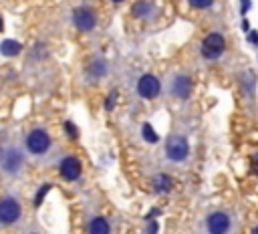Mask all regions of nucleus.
Returning <instances> with one entry per match:
<instances>
[{"label": "nucleus", "mask_w": 258, "mask_h": 234, "mask_svg": "<svg viewBox=\"0 0 258 234\" xmlns=\"http://www.w3.org/2000/svg\"><path fill=\"white\" fill-rule=\"evenodd\" d=\"M24 145H26L28 153H32V155H44L50 149L52 139H50V135H48L46 129L36 127V129H30L28 131V135L24 139Z\"/></svg>", "instance_id": "f257e3e1"}, {"label": "nucleus", "mask_w": 258, "mask_h": 234, "mask_svg": "<svg viewBox=\"0 0 258 234\" xmlns=\"http://www.w3.org/2000/svg\"><path fill=\"white\" fill-rule=\"evenodd\" d=\"M226 50V38L222 32H210L206 34V38L202 40V46H200V52L204 58L208 61H218Z\"/></svg>", "instance_id": "f03ea898"}, {"label": "nucleus", "mask_w": 258, "mask_h": 234, "mask_svg": "<svg viewBox=\"0 0 258 234\" xmlns=\"http://www.w3.org/2000/svg\"><path fill=\"white\" fill-rule=\"evenodd\" d=\"M165 155L167 159L179 163V161H185L187 155H189V143L183 135H169L167 141H165Z\"/></svg>", "instance_id": "7ed1b4c3"}, {"label": "nucleus", "mask_w": 258, "mask_h": 234, "mask_svg": "<svg viewBox=\"0 0 258 234\" xmlns=\"http://www.w3.org/2000/svg\"><path fill=\"white\" fill-rule=\"evenodd\" d=\"M204 226H206L208 234H228L232 228V216L224 210H216L206 216Z\"/></svg>", "instance_id": "20e7f679"}, {"label": "nucleus", "mask_w": 258, "mask_h": 234, "mask_svg": "<svg viewBox=\"0 0 258 234\" xmlns=\"http://www.w3.org/2000/svg\"><path fill=\"white\" fill-rule=\"evenodd\" d=\"M22 163H24V157H22V151L18 147H8V149H2L0 153V169L8 176H14L22 169Z\"/></svg>", "instance_id": "39448f33"}, {"label": "nucleus", "mask_w": 258, "mask_h": 234, "mask_svg": "<svg viewBox=\"0 0 258 234\" xmlns=\"http://www.w3.org/2000/svg\"><path fill=\"white\" fill-rule=\"evenodd\" d=\"M22 216V206L14 196H4L0 200V222L2 224H14Z\"/></svg>", "instance_id": "423d86ee"}, {"label": "nucleus", "mask_w": 258, "mask_h": 234, "mask_svg": "<svg viewBox=\"0 0 258 234\" xmlns=\"http://www.w3.org/2000/svg\"><path fill=\"white\" fill-rule=\"evenodd\" d=\"M73 24L77 26V30H81V32H89V30L95 28V24H97V16H95V12H93L91 8H87V6H79V8L73 10Z\"/></svg>", "instance_id": "0eeeda50"}, {"label": "nucleus", "mask_w": 258, "mask_h": 234, "mask_svg": "<svg viewBox=\"0 0 258 234\" xmlns=\"http://www.w3.org/2000/svg\"><path fill=\"white\" fill-rule=\"evenodd\" d=\"M161 93V83L153 75H143L137 81V95L141 99H155Z\"/></svg>", "instance_id": "6e6552de"}, {"label": "nucleus", "mask_w": 258, "mask_h": 234, "mask_svg": "<svg viewBox=\"0 0 258 234\" xmlns=\"http://www.w3.org/2000/svg\"><path fill=\"white\" fill-rule=\"evenodd\" d=\"M189 93H191V79L187 75H183V73L173 75L171 81H169V95L183 101V99L189 97Z\"/></svg>", "instance_id": "1a4fd4ad"}, {"label": "nucleus", "mask_w": 258, "mask_h": 234, "mask_svg": "<svg viewBox=\"0 0 258 234\" xmlns=\"http://www.w3.org/2000/svg\"><path fill=\"white\" fill-rule=\"evenodd\" d=\"M81 169H83L81 159H77L75 155L64 157V159L60 161V165H58V171H60V176H62L67 182H75V180H79Z\"/></svg>", "instance_id": "9d476101"}, {"label": "nucleus", "mask_w": 258, "mask_h": 234, "mask_svg": "<svg viewBox=\"0 0 258 234\" xmlns=\"http://www.w3.org/2000/svg\"><path fill=\"white\" fill-rule=\"evenodd\" d=\"M173 188V180L167 176V173H157L153 178V190L157 194H167L169 190Z\"/></svg>", "instance_id": "9b49d317"}, {"label": "nucleus", "mask_w": 258, "mask_h": 234, "mask_svg": "<svg viewBox=\"0 0 258 234\" xmlns=\"http://www.w3.org/2000/svg\"><path fill=\"white\" fill-rule=\"evenodd\" d=\"M20 50H22V44L12 38H4L0 42V54H4V56H16Z\"/></svg>", "instance_id": "f8f14e48"}, {"label": "nucleus", "mask_w": 258, "mask_h": 234, "mask_svg": "<svg viewBox=\"0 0 258 234\" xmlns=\"http://www.w3.org/2000/svg\"><path fill=\"white\" fill-rule=\"evenodd\" d=\"M109 230H111L109 222L105 218H101V216L93 218L91 224H89V234H109Z\"/></svg>", "instance_id": "ddd939ff"}, {"label": "nucleus", "mask_w": 258, "mask_h": 234, "mask_svg": "<svg viewBox=\"0 0 258 234\" xmlns=\"http://www.w3.org/2000/svg\"><path fill=\"white\" fill-rule=\"evenodd\" d=\"M151 12H153L151 2L141 0V2H137V4L133 6V14H135V16H139V18H147V16H151Z\"/></svg>", "instance_id": "4468645a"}, {"label": "nucleus", "mask_w": 258, "mask_h": 234, "mask_svg": "<svg viewBox=\"0 0 258 234\" xmlns=\"http://www.w3.org/2000/svg\"><path fill=\"white\" fill-rule=\"evenodd\" d=\"M87 73H89V75H93V77H103V75L107 73V65H105L103 61H93V63L89 65Z\"/></svg>", "instance_id": "2eb2a0df"}, {"label": "nucleus", "mask_w": 258, "mask_h": 234, "mask_svg": "<svg viewBox=\"0 0 258 234\" xmlns=\"http://www.w3.org/2000/svg\"><path fill=\"white\" fill-rule=\"evenodd\" d=\"M141 135H143V139L149 141V143H157V141H159V135L155 133V129H153L149 123H143V125H141Z\"/></svg>", "instance_id": "dca6fc26"}, {"label": "nucleus", "mask_w": 258, "mask_h": 234, "mask_svg": "<svg viewBox=\"0 0 258 234\" xmlns=\"http://www.w3.org/2000/svg\"><path fill=\"white\" fill-rule=\"evenodd\" d=\"M50 184H44V186H40V190L36 192V196H34V206H40L42 204V200H44V196L50 192Z\"/></svg>", "instance_id": "f3484780"}, {"label": "nucleus", "mask_w": 258, "mask_h": 234, "mask_svg": "<svg viewBox=\"0 0 258 234\" xmlns=\"http://www.w3.org/2000/svg\"><path fill=\"white\" fill-rule=\"evenodd\" d=\"M194 8H200V10H204V8H210L212 4H214V0H187Z\"/></svg>", "instance_id": "a211bd4d"}, {"label": "nucleus", "mask_w": 258, "mask_h": 234, "mask_svg": "<svg viewBox=\"0 0 258 234\" xmlns=\"http://www.w3.org/2000/svg\"><path fill=\"white\" fill-rule=\"evenodd\" d=\"M64 129H67V133H69V137H71V139H77V137H79V129H77L71 121H67V123H64Z\"/></svg>", "instance_id": "6ab92c4d"}, {"label": "nucleus", "mask_w": 258, "mask_h": 234, "mask_svg": "<svg viewBox=\"0 0 258 234\" xmlns=\"http://www.w3.org/2000/svg\"><path fill=\"white\" fill-rule=\"evenodd\" d=\"M115 99H117V93H111V95L107 97V103H105V109H107V111H111V109L115 107Z\"/></svg>", "instance_id": "aec40b11"}, {"label": "nucleus", "mask_w": 258, "mask_h": 234, "mask_svg": "<svg viewBox=\"0 0 258 234\" xmlns=\"http://www.w3.org/2000/svg\"><path fill=\"white\" fill-rule=\"evenodd\" d=\"M246 38H248V42H252V44H256V46H258V32H256V30H250Z\"/></svg>", "instance_id": "412c9836"}, {"label": "nucleus", "mask_w": 258, "mask_h": 234, "mask_svg": "<svg viewBox=\"0 0 258 234\" xmlns=\"http://www.w3.org/2000/svg\"><path fill=\"white\" fill-rule=\"evenodd\" d=\"M147 234H157V222H149V226H147Z\"/></svg>", "instance_id": "4be33fe9"}, {"label": "nucleus", "mask_w": 258, "mask_h": 234, "mask_svg": "<svg viewBox=\"0 0 258 234\" xmlns=\"http://www.w3.org/2000/svg\"><path fill=\"white\" fill-rule=\"evenodd\" d=\"M242 2V14H246L248 10H250V6H252V2L250 0H240Z\"/></svg>", "instance_id": "5701e85b"}, {"label": "nucleus", "mask_w": 258, "mask_h": 234, "mask_svg": "<svg viewBox=\"0 0 258 234\" xmlns=\"http://www.w3.org/2000/svg\"><path fill=\"white\" fill-rule=\"evenodd\" d=\"M250 165H252V171H254V173H258V155H254V157H252Z\"/></svg>", "instance_id": "b1692460"}, {"label": "nucleus", "mask_w": 258, "mask_h": 234, "mask_svg": "<svg viewBox=\"0 0 258 234\" xmlns=\"http://www.w3.org/2000/svg\"><path fill=\"white\" fill-rule=\"evenodd\" d=\"M242 28H244L246 32H250V22H248L246 18H242Z\"/></svg>", "instance_id": "393cba45"}, {"label": "nucleus", "mask_w": 258, "mask_h": 234, "mask_svg": "<svg viewBox=\"0 0 258 234\" xmlns=\"http://www.w3.org/2000/svg\"><path fill=\"white\" fill-rule=\"evenodd\" d=\"M2 28H4V22H2V18H0V30H2Z\"/></svg>", "instance_id": "a878e982"}, {"label": "nucleus", "mask_w": 258, "mask_h": 234, "mask_svg": "<svg viewBox=\"0 0 258 234\" xmlns=\"http://www.w3.org/2000/svg\"><path fill=\"white\" fill-rule=\"evenodd\" d=\"M113 2H115V4H119V2H123V0H113Z\"/></svg>", "instance_id": "bb28decb"}, {"label": "nucleus", "mask_w": 258, "mask_h": 234, "mask_svg": "<svg viewBox=\"0 0 258 234\" xmlns=\"http://www.w3.org/2000/svg\"><path fill=\"white\" fill-rule=\"evenodd\" d=\"M254 234H258V226H256V230H254Z\"/></svg>", "instance_id": "cd10ccee"}]
</instances>
